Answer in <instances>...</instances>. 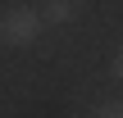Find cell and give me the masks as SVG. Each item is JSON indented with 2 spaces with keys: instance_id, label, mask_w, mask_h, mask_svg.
Returning a JSON list of instances; mask_svg holds the SVG:
<instances>
[{
  "instance_id": "obj_1",
  "label": "cell",
  "mask_w": 123,
  "mask_h": 118,
  "mask_svg": "<svg viewBox=\"0 0 123 118\" xmlns=\"http://www.w3.org/2000/svg\"><path fill=\"white\" fill-rule=\"evenodd\" d=\"M37 32H41V9L18 5V9H9V14L0 18V41H5V45H32Z\"/></svg>"
},
{
  "instance_id": "obj_2",
  "label": "cell",
  "mask_w": 123,
  "mask_h": 118,
  "mask_svg": "<svg viewBox=\"0 0 123 118\" xmlns=\"http://www.w3.org/2000/svg\"><path fill=\"white\" fill-rule=\"evenodd\" d=\"M73 18V5L68 0H46L41 5V23H68Z\"/></svg>"
},
{
  "instance_id": "obj_3",
  "label": "cell",
  "mask_w": 123,
  "mask_h": 118,
  "mask_svg": "<svg viewBox=\"0 0 123 118\" xmlns=\"http://www.w3.org/2000/svg\"><path fill=\"white\" fill-rule=\"evenodd\" d=\"M100 118H123V105H105V109H100Z\"/></svg>"
},
{
  "instance_id": "obj_4",
  "label": "cell",
  "mask_w": 123,
  "mask_h": 118,
  "mask_svg": "<svg viewBox=\"0 0 123 118\" xmlns=\"http://www.w3.org/2000/svg\"><path fill=\"white\" fill-rule=\"evenodd\" d=\"M114 73H119V77H123V55H119V59H114Z\"/></svg>"
}]
</instances>
